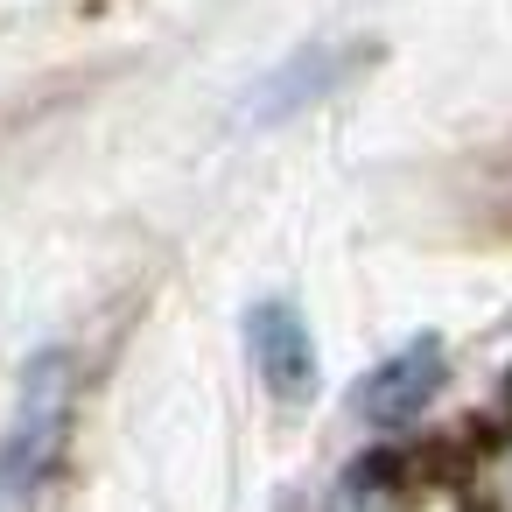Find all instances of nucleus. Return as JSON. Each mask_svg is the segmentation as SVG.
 I'll use <instances>...</instances> for the list:
<instances>
[{
    "label": "nucleus",
    "instance_id": "1",
    "mask_svg": "<svg viewBox=\"0 0 512 512\" xmlns=\"http://www.w3.org/2000/svg\"><path fill=\"white\" fill-rule=\"evenodd\" d=\"M71 400H78L71 351H36L29 372H22V393H15V421L0 435V512H36L43 484L64 463Z\"/></svg>",
    "mask_w": 512,
    "mask_h": 512
},
{
    "label": "nucleus",
    "instance_id": "3",
    "mask_svg": "<svg viewBox=\"0 0 512 512\" xmlns=\"http://www.w3.org/2000/svg\"><path fill=\"white\" fill-rule=\"evenodd\" d=\"M358 64H365V50H358V43H309V50L281 57V64L253 85V99H246V127H281V120H295V113L323 106V99H330Z\"/></svg>",
    "mask_w": 512,
    "mask_h": 512
},
{
    "label": "nucleus",
    "instance_id": "4",
    "mask_svg": "<svg viewBox=\"0 0 512 512\" xmlns=\"http://www.w3.org/2000/svg\"><path fill=\"white\" fill-rule=\"evenodd\" d=\"M435 386H442V337H414V344H400L393 358H379L365 379H358V393H351V407H358V421H372V428H407L428 400H435Z\"/></svg>",
    "mask_w": 512,
    "mask_h": 512
},
{
    "label": "nucleus",
    "instance_id": "5",
    "mask_svg": "<svg viewBox=\"0 0 512 512\" xmlns=\"http://www.w3.org/2000/svg\"><path fill=\"white\" fill-rule=\"evenodd\" d=\"M330 512H407V498H400L393 470L372 456V463H351V470L337 477V491H330Z\"/></svg>",
    "mask_w": 512,
    "mask_h": 512
},
{
    "label": "nucleus",
    "instance_id": "2",
    "mask_svg": "<svg viewBox=\"0 0 512 512\" xmlns=\"http://www.w3.org/2000/svg\"><path fill=\"white\" fill-rule=\"evenodd\" d=\"M246 351H253L260 386H267L281 407H309V400H316L323 365H316V337H309V323H302L295 302H281V295L253 302V309H246Z\"/></svg>",
    "mask_w": 512,
    "mask_h": 512
}]
</instances>
